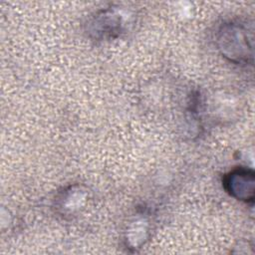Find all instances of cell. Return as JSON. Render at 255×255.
<instances>
[{"mask_svg": "<svg viewBox=\"0 0 255 255\" xmlns=\"http://www.w3.org/2000/svg\"><path fill=\"white\" fill-rule=\"evenodd\" d=\"M252 34L240 22H228L218 32L217 45L221 54L235 64H251L253 59Z\"/></svg>", "mask_w": 255, "mask_h": 255, "instance_id": "6da1fadb", "label": "cell"}, {"mask_svg": "<svg viewBox=\"0 0 255 255\" xmlns=\"http://www.w3.org/2000/svg\"><path fill=\"white\" fill-rule=\"evenodd\" d=\"M225 190L235 199L253 203L255 194V175L252 169L237 167L225 174L223 178Z\"/></svg>", "mask_w": 255, "mask_h": 255, "instance_id": "7a4b0ae2", "label": "cell"}]
</instances>
